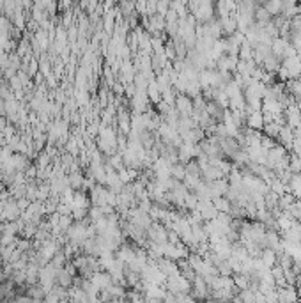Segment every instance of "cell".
<instances>
[{
  "mask_svg": "<svg viewBox=\"0 0 301 303\" xmlns=\"http://www.w3.org/2000/svg\"><path fill=\"white\" fill-rule=\"evenodd\" d=\"M174 106L177 114H181V117H191V114H193V100H190L184 94H177Z\"/></svg>",
  "mask_w": 301,
  "mask_h": 303,
  "instance_id": "cell-1",
  "label": "cell"
},
{
  "mask_svg": "<svg viewBox=\"0 0 301 303\" xmlns=\"http://www.w3.org/2000/svg\"><path fill=\"white\" fill-rule=\"evenodd\" d=\"M282 67H285L291 76V80H300L301 78V60L296 57H291V59H284L282 60Z\"/></svg>",
  "mask_w": 301,
  "mask_h": 303,
  "instance_id": "cell-2",
  "label": "cell"
},
{
  "mask_svg": "<svg viewBox=\"0 0 301 303\" xmlns=\"http://www.w3.org/2000/svg\"><path fill=\"white\" fill-rule=\"evenodd\" d=\"M197 211L200 213L204 222H209V220H215L218 216V211L213 206V201H199L197 204Z\"/></svg>",
  "mask_w": 301,
  "mask_h": 303,
  "instance_id": "cell-3",
  "label": "cell"
},
{
  "mask_svg": "<svg viewBox=\"0 0 301 303\" xmlns=\"http://www.w3.org/2000/svg\"><path fill=\"white\" fill-rule=\"evenodd\" d=\"M246 152H248V160H250V163L264 165V167H266L267 151L262 148V146H259V148H248V149H246Z\"/></svg>",
  "mask_w": 301,
  "mask_h": 303,
  "instance_id": "cell-4",
  "label": "cell"
},
{
  "mask_svg": "<svg viewBox=\"0 0 301 303\" xmlns=\"http://www.w3.org/2000/svg\"><path fill=\"white\" fill-rule=\"evenodd\" d=\"M284 117H285V122H287V126H289V128L296 130V128L300 126L301 112H300V108L296 106V103H294V105H291L289 108L284 110Z\"/></svg>",
  "mask_w": 301,
  "mask_h": 303,
  "instance_id": "cell-5",
  "label": "cell"
},
{
  "mask_svg": "<svg viewBox=\"0 0 301 303\" xmlns=\"http://www.w3.org/2000/svg\"><path fill=\"white\" fill-rule=\"evenodd\" d=\"M264 114L262 112H250L246 115V126L248 130H254V131H260L264 130Z\"/></svg>",
  "mask_w": 301,
  "mask_h": 303,
  "instance_id": "cell-6",
  "label": "cell"
},
{
  "mask_svg": "<svg viewBox=\"0 0 301 303\" xmlns=\"http://www.w3.org/2000/svg\"><path fill=\"white\" fill-rule=\"evenodd\" d=\"M298 291L294 286H287L278 289V303H298Z\"/></svg>",
  "mask_w": 301,
  "mask_h": 303,
  "instance_id": "cell-7",
  "label": "cell"
},
{
  "mask_svg": "<svg viewBox=\"0 0 301 303\" xmlns=\"http://www.w3.org/2000/svg\"><path fill=\"white\" fill-rule=\"evenodd\" d=\"M289 47H291V43H289L287 39L276 38V39H273L271 51H273V55H275V57H278L280 60H284V57H285V53H287Z\"/></svg>",
  "mask_w": 301,
  "mask_h": 303,
  "instance_id": "cell-8",
  "label": "cell"
},
{
  "mask_svg": "<svg viewBox=\"0 0 301 303\" xmlns=\"http://www.w3.org/2000/svg\"><path fill=\"white\" fill-rule=\"evenodd\" d=\"M278 142H282V146H284L289 152L293 151V142H294V130L293 128H289L287 124L282 126L280 135H278Z\"/></svg>",
  "mask_w": 301,
  "mask_h": 303,
  "instance_id": "cell-9",
  "label": "cell"
},
{
  "mask_svg": "<svg viewBox=\"0 0 301 303\" xmlns=\"http://www.w3.org/2000/svg\"><path fill=\"white\" fill-rule=\"evenodd\" d=\"M285 194H291L296 199H301V174H293L289 185H285Z\"/></svg>",
  "mask_w": 301,
  "mask_h": 303,
  "instance_id": "cell-10",
  "label": "cell"
},
{
  "mask_svg": "<svg viewBox=\"0 0 301 303\" xmlns=\"http://www.w3.org/2000/svg\"><path fill=\"white\" fill-rule=\"evenodd\" d=\"M260 261H262V264L266 266V268H275L276 264H278V255H276V252H273V250L269 249H264L262 252H260Z\"/></svg>",
  "mask_w": 301,
  "mask_h": 303,
  "instance_id": "cell-11",
  "label": "cell"
},
{
  "mask_svg": "<svg viewBox=\"0 0 301 303\" xmlns=\"http://www.w3.org/2000/svg\"><path fill=\"white\" fill-rule=\"evenodd\" d=\"M262 7L266 9L267 13H269V16L276 18V16H282V11H284V2H280V0H271V2H266Z\"/></svg>",
  "mask_w": 301,
  "mask_h": 303,
  "instance_id": "cell-12",
  "label": "cell"
},
{
  "mask_svg": "<svg viewBox=\"0 0 301 303\" xmlns=\"http://www.w3.org/2000/svg\"><path fill=\"white\" fill-rule=\"evenodd\" d=\"M220 21H221V30H223V34H227V38L238 32V21L234 20L232 16H227Z\"/></svg>",
  "mask_w": 301,
  "mask_h": 303,
  "instance_id": "cell-13",
  "label": "cell"
},
{
  "mask_svg": "<svg viewBox=\"0 0 301 303\" xmlns=\"http://www.w3.org/2000/svg\"><path fill=\"white\" fill-rule=\"evenodd\" d=\"M213 206H215V209L218 211V213H227V215H230V211H232V204H230L229 199L225 197H218L213 201Z\"/></svg>",
  "mask_w": 301,
  "mask_h": 303,
  "instance_id": "cell-14",
  "label": "cell"
},
{
  "mask_svg": "<svg viewBox=\"0 0 301 303\" xmlns=\"http://www.w3.org/2000/svg\"><path fill=\"white\" fill-rule=\"evenodd\" d=\"M147 98L153 103H161V91L160 87H158L156 80L153 82H149V87H147Z\"/></svg>",
  "mask_w": 301,
  "mask_h": 303,
  "instance_id": "cell-15",
  "label": "cell"
},
{
  "mask_svg": "<svg viewBox=\"0 0 301 303\" xmlns=\"http://www.w3.org/2000/svg\"><path fill=\"white\" fill-rule=\"evenodd\" d=\"M282 126L278 122H267L264 126V137H269V139H275L278 140V135H280Z\"/></svg>",
  "mask_w": 301,
  "mask_h": 303,
  "instance_id": "cell-16",
  "label": "cell"
},
{
  "mask_svg": "<svg viewBox=\"0 0 301 303\" xmlns=\"http://www.w3.org/2000/svg\"><path fill=\"white\" fill-rule=\"evenodd\" d=\"M289 172L293 174H301V156L294 154V152H289Z\"/></svg>",
  "mask_w": 301,
  "mask_h": 303,
  "instance_id": "cell-17",
  "label": "cell"
},
{
  "mask_svg": "<svg viewBox=\"0 0 301 303\" xmlns=\"http://www.w3.org/2000/svg\"><path fill=\"white\" fill-rule=\"evenodd\" d=\"M87 206H89V201H87L85 194L75 192V197H73V209H87Z\"/></svg>",
  "mask_w": 301,
  "mask_h": 303,
  "instance_id": "cell-18",
  "label": "cell"
},
{
  "mask_svg": "<svg viewBox=\"0 0 301 303\" xmlns=\"http://www.w3.org/2000/svg\"><path fill=\"white\" fill-rule=\"evenodd\" d=\"M239 57H241V60H245V62L254 59V47H252L248 41L243 43L241 48H239Z\"/></svg>",
  "mask_w": 301,
  "mask_h": 303,
  "instance_id": "cell-19",
  "label": "cell"
},
{
  "mask_svg": "<svg viewBox=\"0 0 301 303\" xmlns=\"http://www.w3.org/2000/svg\"><path fill=\"white\" fill-rule=\"evenodd\" d=\"M271 20H273V18L269 16V13H267L262 5H259V7L255 9V21H257V23H260V25H266V23H269Z\"/></svg>",
  "mask_w": 301,
  "mask_h": 303,
  "instance_id": "cell-20",
  "label": "cell"
},
{
  "mask_svg": "<svg viewBox=\"0 0 301 303\" xmlns=\"http://www.w3.org/2000/svg\"><path fill=\"white\" fill-rule=\"evenodd\" d=\"M170 172H172V179H177V181L182 183V179L186 176V168H184L182 163H175V165H172Z\"/></svg>",
  "mask_w": 301,
  "mask_h": 303,
  "instance_id": "cell-21",
  "label": "cell"
},
{
  "mask_svg": "<svg viewBox=\"0 0 301 303\" xmlns=\"http://www.w3.org/2000/svg\"><path fill=\"white\" fill-rule=\"evenodd\" d=\"M197 204H199V197H197L193 192H188L186 199H184V207H186V209H190V211H195Z\"/></svg>",
  "mask_w": 301,
  "mask_h": 303,
  "instance_id": "cell-22",
  "label": "cell"
},
{
  "mask_svg": "<svg viewBox=\"0 0 301 303\" xmlns=\"http://www.w3.org/2000/svg\"><path fill=\"white\" fill-rule=\"evenodd\" d=\"M68 179H69V186H71V188H80V186L84 185V177H82L78 172H73L71 177H68Z\"/></svg>",
  "mask_w": 301,
  "mask_h": 303,
  "instance_id": "cell-23",
  "label": "cell"
},
{
  "mask_svg": "<svg viewBox=\"0 0 301 303\" xmlns=\"http://www.w3.org/2000/svg\"><path fill=\"white\" fill-rule=\"evenodd\" d=\"M133 303H147V300H142L136 296V298H133Z\"/></svg>",
  "mask_w": 301,
  "mask_h": 303,
  "instance_id": "cell-24",
  "label": "cell"
},
{
  "mask_svg": "<svg viewBox=\"0 0 301 303\" xmlns=\"http://www.w3.org/2000/svg\"><path fill=\"white\" fill-rule=\"evenodd\" d=\"M298 59H300V60H301V50H300V51H298Z\"/></svg>",
  "mask_w": 301,
  "mask_h": 303,
  "instance_id": "cell-25",
  "label": "cell"
}]
</instances>
